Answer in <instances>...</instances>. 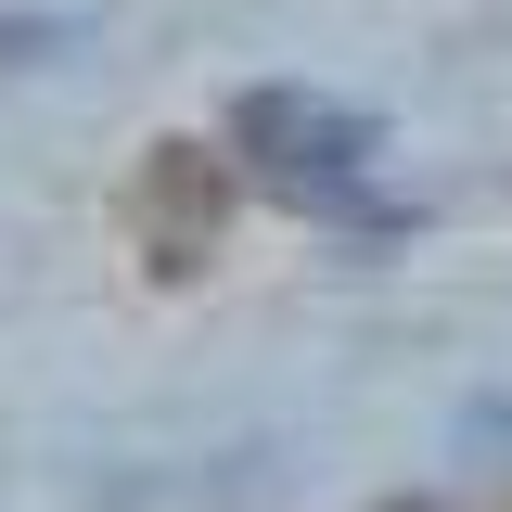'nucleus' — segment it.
Instances as JSON below:
<instances>
[{"instance_id": "obj_1", "label": "nucleus", "mask_w": 512, "mask_h": 512, "mask_svg": "<svg viewBox=\"0 0 512 512\" xmlns=\"http://www.w3.org/2000/svg\"><path fill=\"white\" fill-rule=\"evenodd\" d=\"M231 141L282 192H308V205H359V167H372V116L359 103H320V90H244L231 103Z\"/></svg>"}]
</instances>
